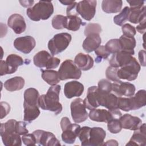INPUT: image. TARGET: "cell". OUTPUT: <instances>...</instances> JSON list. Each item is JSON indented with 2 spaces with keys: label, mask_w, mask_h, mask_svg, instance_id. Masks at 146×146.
I'll list each match as a JSON object with an SVG mask.
<instances>
[{
  "label": "cell",
  "mask_w": 146,
  "mask_h": 146,
  "mask_svg": "<svg viewBox=\"0 0 146 146\" xmlns=\"http://www.w3.org/2000/svg\"><path fill=\"white\" fill-rule=\"evenodd\" d=\"M0 64V75L3 76L15 72L23 64V60L20 56L12 54L7 56L6 61L1 60Z\"/></svg>",
  "instance_id": "ba28073f"
},
{
  "label": "cell",
  "mask_w": 146,
  "mask_h": 146,
  "mask_svg": "<svg viewBox=\"0 0 146 146\" xmlns=\"http://www.w3.org/2000/svg\"><path fill=\"white\" fill-rule=\"evenodd\" d=\"M1 106V119L6 116L10 111V106L9 103L5 102L0 103Z\"/></svg>",
  "instance_id": "7dc6e473"
},
{
  "label": "cell",
  "mask_w": 146,
  "mask_h": 146,
  "mask_svg": "<svg viewBox=\"0 0 146 146\" xmlns=\"http://www.w3.org/2000/svg\"><path fill=\"white\" fill-rule=\"evenodd\" d=\"M135 51L121 50L112 55L109 63L111 66L120 68L128 64L133 58Z\"/></svg>",
  "instance_id": "4fadbf2b"
},
{
  "label": "cell",
  "mask_w": 146,
  "mask_h": 146,
  "mask_svg": "<svg viewBox=\"0 0 146 146\" xmlns=\"http://www.w3.org/2000/svg\"><path fill=\"white\" fill-rule=\"evenodd\" d=\"M135 85L129 82L120 81L119 82H113L112 85V91L118 96H132L135 94Z\"/></svg>",
  "instance_id": "9a60e30c"
},
{
  "label": "cell",
  "mask_w": 146,
  "mask_h": 146,
  "mask_svg": "<svg viewBox=\"0 0 146 146\" xmlns=\"http://www.w3.org/2000/svg\"><path fill=\"white\" fill-rule=\"evenodd\" d=\"M103 92L98 87L91 86L88 88L86 98L83 100L84 104L86 108L91 110L100 106Z\"/></svg>",
  "instance_id": "8fae6325"
},
{
  "label": "cell",
  "mask_w": 146,
  "mask_h": 146,
  "mask_svg": "<svg viewBox=\"0 0 146 146\" xmlns=\"http://www.w3.org/2000/svg\"><path fill=\"white\" fill-rule=\"evenodd\" d=\"M139 60L142 66H145V50H140L139 52Z\"/></svg>",
  "instance_id": "816d5d0a"
},
{
  "label": "cell",
  "mask_w": 146,
  "mask_h": 146,
  "mask_svg": "<svg viewBox=\"0 0 146 146\" xmlns=\"http://www.w3.org/2000/svg\"><path fill=\"white\" fill-rule=\"evenodd\" d=\"M39 94L34 88H29L24 92V117L23 119L27 123H31L36 119L40 115L38 106Z\"/></svg>",
  "instance_id": "7a4b0ae2"
},
{
  "label": "cell",
  "mask_w": 146,
  "mask_h": 146,
  "mask_svg": "<svg viewBox=\"0 0 146 146\" xmlns=\"http://www.w3.org/2000/svg\"><path fill=\"white\" fill-rule=\"evenodd\" d=\"M54 13V6L50 1H39L26 10L28 17L33 21L48 19Z\"/></svg>",
  "instance_id": "3957f363"
},
{
  "label": "cell",
  "mask_w": 146,
  "mask_h": 146,
  "mask_svg": "<svg viewBox=\"0 0 146 146\" xmlns=\"http://www.w3.org/2000/svg\"><path fill=\"white\" fill-rule=\"evenodd\" d=\"M67 23V17L62 15H55L51 21L52 26L54 29L56 30L66 29Z\"/></svg>",
  "instance_id": "e575fe53"
},
{
  "label": "cell",
  "mask_w": 146,
  "mask_h": 146,
  "mask_svg": "<svg viewBox=\"0 0 146 146\" xmlns=\"http://www.w3.org/2000/svg\"><path fill=\"white\" fill-rule=\"evenodd\" d=\"M60 62V60L56 57H54L53 56L50 59L47 65L46 66V70H51L53 68H57Z\"/></svg>",
  "instance_id": "c3c4849f"
},
{
  "label": "cell",
  "mask_w": 146,
  "mask_h": 146,
  "mask_svg": "<svg viewBox=\"0 0 146 146\" xmlns=\"http://www.w3.org/2000/svg\"><path fill=\"white\" fill-rule=\"evenodd\" d=\"M121 46V50L128 51H134V48L136 46V42L134 37H129L124 35H121L119 39Z\"/></svg>",
  "instance_id": "d6a6232c"
},
{
  "label": "cell",
  "mask_w": 146,
  "mask_h": 146,
  "mask_svg": "<svg viewBox=\"0 0 146 146\" xmlns=\"http://www.w3.org/2000/svg\"><path fill=\"white\" fill-rule=\"evenodd\" d=\"M121 30L123 32V35L126 36L133 37L136 34V30L135 27L129 23L124 24L122 26Z\"/></svg>",
  "instance_id": "ee69618b"
},
{
  "label": "cell",
  "mask_w": 146,
  "mask_h": 146,
  "mask_svg": "<svg viewBox=\"0 0 146 146\" xmlns=\"http://www.w3.org/2000/svg\"><path fill=\"white\" fill-rule=\"evenodd\" d=\"M7 25L17 34H21L26 29V23L24 18L19 14H14L9 17Z\"/></svg>",
  "instance_id": "2e32d148"
},
{
  "label": "cell",
  "mask_w": 146,
  "mask_h": 146,
  "mask_svg": "<svg viewBox=\"0 0 146 146\" xmlns=\"http://www.w3.org/2000/svg\"><path fill=\"white\" fill-rule=\"evenodd\" d=\"M67 17V23L66 29L76 31H78L81 25H84L85 23L78 15H69Z\"/></svg>",
  "instance_id": "1f68e13d"
},
{
  "label": "cell",
  "mask_w": 146,
  "mask_h": 146,
  "mask_svg": "<svg viewBox=\"0 0 146 146\" xmlns=\"http://www.w3.org/2000/svg\"><path fill=\"white\" fill-rule=\"evenodd\" d=\"M139 23V24L136 26L137 31L140 34H144L146 30V18L141 20Z\"/></svg>",
  "instance_id": "f907efd6"
},
{
  "label": "cell",
  "mask_w": 146,
  "mask_h": 146,
  "mask_svg": "<svg viewBox=\"0 0 146 146\" xmlns=\"http://www.w3.org/2000/svg\"><path fill=\"white\" fill-rule=\"evenodd\" d=\"M58 72L60 80L70 79H79L82 75L81 70L75 65L74 62L70 59L63 62Z\"/></svg>",
  "instance_id": "8992f818"
},
{
  "label": "cell",
  "mask_w": 146,
  "mask_h": 146,
  "mask_svg": "<svg viewBox=\"0 0 146 146\" xmlns=\"http://www.w3.org/2000/svg\"><path fill=\"white\" fill-rule=\"evenodd\" d=\"M60 3H62L63 5H70L71 4H72L74 1H59Z\"/></svg>",
  "instance_id": "11a10c76"
},
{
  "label": "cell",
  "mask_w": 146,
  "mask_h": 146,
  "mask_svg": "<svg viewBox=\"0 0 146 146\" xmlns=\"http://www.w3.org/2000/svg\"><path fill=\"white\" fill-rule=\"evenodd\" d=\"M88 116L92 121L104 123H108L114 118L113 114L109 110L96 108L90 110Z\"/></svg>",
  "instance_id": "44dd1931"
},
{
  "label": "cell",
  "mask_w": 146,
  "mask_h": 146,
  "mask_svg": "<svg viewBox=\"0 0 146 146\" xmlns=\"http://www.w3.org/2000/svg\"><path fill=\"white\" fill-rule=\"evenodd\" d=\"M102 43V39L99 34H92L86 36L83 43V48L87 52L90 53L97 49Z\"/></svg>",
  "instance_id": "7402d4cb"
},
{
  "label": "cell",
  "mask_w": 146,
  "mask_h": 146,
  "mask_svg": "<svg viewBox=\"0 0 146 146\" xmlns=\"http://www.w3.org/2000/svg\"><path fill=\"white\" fill-rule=\"evenodd\" d=\"M95 53L97 56V58L95 59L96 62H101L102 59H107L111 54L110 52L107 50L105 46H100L95 50Z\"/></svg>",
  "instance_id": "ab89813d"
},
{
  "label": "cell",
  "mask_w": 146,
  "mask_h": 146,
  "mask_svg": "<svg viewBox=\"0 0 146 146\" xmlns=\"http://www.w3.org/2000/svg\"><path fill=\"white\" fill-rule=\"evenodd\" d=\"M106 136V132L102 128L95 127L91 128L88 140V146L103 145Z\"/></svg>",
  "instance_id": "d6986e66"
},
{
  "label": "cell",
  "mask_w": 146,
  "mask_h": 146,
  "mask_svg": "<svg viewBox=\"0 0 146 146\" xmlns=\"http://www.w3.org/2000/svg\"><path fill=\"white\" fill-rule=\"evenodd\" d=\"M97 1L95 0H84L77 3L76 11L84 19L90 21L95 16Z\"/></svg>",
  "instance_id": "9c48e42d"
},
{
  "label": "cell",
  "mask_w": 146,
  "mask_h": 146,
  "mask_svg": "<svg viewBox=\"0 0 146 146\" xmlns=\"http://www.w3.org/2000/svg\"><path fill=\"white\" fill-rule=\"evenodd\" d=\"M14 47L19 51L27 54H29L35 47L36 42L31 36L27 35L16 38L14 41Z\"/></svg>",
  "instance_id": "5bb4252c"
},
{
  "label": "cell",
  "mask_w": 146,
  "mask_h": 146,
  "mask_svg": "<svg viewBox=\"0 0 146 146\" xmlns=\"http://www.w3.org/2000/svg\"><path fill=\"white\" fill-rule=\"evenodd\" d=\"M84 91V86L78 81H71L66 83L64 87V94L68 99L79 97Z\"/></svg>",
  "instance_id": "e0dca14e"
},
{
  "label": "cell",
  "mask_w": 146,
  "mask_h": 146,
  "mask_svg": "<svg viewBox=\"0 0 146 146\" xmlns=\"http://www.w3.org/2000/svg\"><path fill=\"white\" fill-rule=\"evenodd\" d=\"M16 132L19 135H23L28 133L29 131L26 128V123L22 121H17Z\"/></svg>",
  "instance_id": "bcb514c9"
},
{
  "label": "cell",
  "mask_w": 146,
  "mask_h": 146,
  "mask_svg": "<svg viewBox=\"0 0 146 146\" xmlns=\"http://www.w3.org/2000/svg\"><path fill=\"white\" fill-rule=\"evenodd\" d=\"M119 68L114 67L112 66H108L106 71V78L113 82H119L121 81L118 78L117 75V70Z\"/></svg>",
  "instance_id": "b9f144b4"
},
{
  "label": "cell",
  "mask_w": 146,
  "mask_h": 146,
  "mask_svg": "<svg viewBox=\"0 0 146 146\" xmlns=\"http://www.w3.org/2000/svg\"><path fill=\"white\" fill-rule=\"evenodd\" d=\"M145 9L146 7L145 6L140 9H130L128 21L132 23L136 24L139 23L143 19L146 18Z\"/></svg>",
  "instance_id": "4dcf8cb0"
},
{
  "label": "cell",
  "mask_w": 146,
  "mask_h": 146,
  "mask_svg": "<svg viewBox=\"0 0 146 146\" xmlns=\"http://www.w3.org/2000/svg\"><path fill=\"white\" fill-rule=\"evenodd\" d=\"M119 144L117 143V141L116 140H113V139H111L110 140H108L106 141V143H103V145H108V146H117Z\"/></svg>",
  "instance_id": "db71d44e"
},
{
  "label": "cell",
  "mask_w": 146,
  "mask_h": 146,
  "mask_svg": "<svg viewBox=\"0 0 146 146\" xmlns=\"http://www.w3.org/2000/svg\"><path fill=\"white\" fill-rule=\"evenodd\" d=\"M117 107L119 109L123 111L128 112L131 111L130 98H122L121 96H118Z\"/></svg>",
  "instance_id": "f35d334b"
},
{
  "label": "cell",
  "mask_w": 146,
  "mask_h": 146,
  "mask_svg": "<svg viewBox=\"0 0 146 146\" xmlns=\"http://www.w3.org/2000/svg\"><path fill=\"white\" fill-rule=\"evenodd\" d=\"M60 127L63 133L62 140L67 144H73L78 136L80 126L78 124H72L67 117H63L60 121Z\"/></svg>",
  "instance_id": "5b68a950"
},
{
  "label": "cell",
  "mask_w": 146,
  "mask_h": 146,
  "mask_svg": "<svg viewBox=\"0 0 146 146\" xmlns=\"http://www.w3.org/2000/svg\"><path fill=\"white\" fill-rule=\"evenodd\" d=\"M140 68V65L136 58L133 57L128 64L118 68L117 75L120 79L132 81L137 78Z\"/></svg>",
  "instance_id": "52a82bcc"
},
{
  "label": "cell",
  "mask_w": 146,
  "mask_h": 146,
  "mask_svg": "<svg viewBox=\"0 0 146 146\" xmlns=\"http://www.w3.org/2000/svg\"><path fill=\"white\" fill-rule=\"evenodd\" d=\"M74 63L80 70L87 71L94 66V60L88 54L79 53L75 57Z\"/></svg>",
  "instance_id": "cb8c5ba5"
},
{
  "label": "cell",
  "mask_w": 146,
  "mask_h": 146,
  "mask_svg": "<svg viewBox=\"0 0 146 146\" xmlns=\"http://www.w3.org/2000/svg\"><path fill=\"white\" fill-rule=\"evenodd\" d=\"M61 87L60 85L52 86L48 90L46 94L39 96L38 106L43 110L53 112L55 115L60 113L62 110V105L59 102V94Z\"/></svg>",
  "instance_id": "6da1fadb"
},
{
  "label": "cell",
  "mask_w": 146,
  "mask_h": 146,
  "mask_svg": "<svg viewBox=\"0 0 146 146\" xmlns=\"http://www.w3.org/2000/svg\"><path fill=\"white\" fill-rule=\"evenodd\" d=\"M102 31L101 26L98 23H88L87 25L84 29V35L87 36L90 34H99Z\"/></svg>",
  "instance_id": "60d3db41"
},
{
  "label": "cell",
  "mask_w": 146,
  "mask_h": 146,
  "mask_svg": "<svg viewBox=\"0 0 146 146\" xmlns=\"http://www.w3.org/2000/svg\"><path fill=\"white\" fill-rule=\"evenodd\" d=\"M108 130L111 133H119L121 129V125L119 121V119L113 118L107 123Z\"/></svg>",
  "instance_id": "74e56055"
},
{
  "label": "cell",
  "mask_w": 146,
  "mask_h": 146,
  "mask_svg": "<svg viewBox=\"0 0 146 146\" xmlns=\"http://www.w3.org/2000/svg\"><path fill=\"white\" fill-rule=\"evenodd\" d=\"M70 108L71 117L75 123L83 122L88 118V114L82 99H74L71 103Z\"/></svg>",
  "instance_id": "30bf717a"
},
{
  "label": "cell",
  "mask_w": 146,
  "mask_h": 146,
  "mask_svg": "<svg viewBox=\"0 0 146 146\" xmlns=\"http://www.w3.org/2000/svg\"><path fill=\"white\" fill-rule=\"evenodd\" d=\"M42 71V79L49 85L55 86L60 81L58 72L52 70H40Z\"/></svg>",
  "instance_id": "f546056e"
},
{
  "label": "cell",
  "mask_w": 146,
  "mask_h": 146,
  "mask_svg": "<svg viewBox=\"0 0 146 146\" xmlns=\"http://www.w3.org/2000/svg\"><path fill=\"white\" fill-rule=\"evenodd\" d=\"M34 1H19V3L21 5L25 7H29L33 5Z\"/></svg>",
  "instance_id": "f5cc1de1"
},
{
  "label": "cell",
  "mask_w": 146,
  "mask_h": 146,
  "mask_svg": "<svg viewBox=\"0 0 146 146\" xmlns=\"http://www.w3.org/2000/svg\"><path fill=\"white\" fill-rule=\"evenodd\" d=\"M145 124H142L139 129L135 130L126 145L145 146L146 145Z\"/></svg>",
  "instance_id": "ffe728a7"
},
{
  "label": "cell",
  "mask_w": 146,
  "mask_h": 146,
  "mask_svg": "<svg viewBox=\"0 0 146 146\" xmlns=\"http://www.w3.org/2000/svg\"><path fill=\"white\" fill-rule=\"evenodd\" d=\"M22 140L26 145H35L36 144V139L33 133H27L22 135Z\"/></svg>",
  "instance_id": "f6af8a7d"
},
{
  "label": "cell",
  "mask_w": 146,
  "mask_h": 146,
  "mask_svg": "<svg viewBox=\"0 0 146 146\" xmlns=\"http://www.w3.org/2000/svg\"><path fill=\"white\" fill-rule=\"evenodd\" d=\"M91 128L84 126L80 128L78 137L81 141V145L83 146H88V140L90 137V131Z\"/></svg>",
  "instance_id": "8d00e7d4"
},
{
  "label": "cell",
  "mask_w": 146,
  "mask_h": 146,
  "mask_svg": "<svg viewBox=\"0 0 146 146\" xmlns=\"http://www.w3.org/2000/svg\"><path fill=\"white\" fill-rule=\"evenodd\" d=\"M131 110H139L146 104V93L145 90H139L135 96L129 97Z\"/></svg>",
  "instance_id": "484cf974"
},
{
  "label": "cell",
  "mask_w": 146,
  "mask_h": 146,
  "mask_svg": "<svg viewBox=\"0 0 146 146\" xmlns=\"http://www.w3.org/2000/svg\"><path fill=\"white\" fill-rule=\"evenodd\" d=\"M72 39L71 35L67 33L55 34L48 43V48L52 56L64 51Z\"/></svg>",
  "instance_id": "277c9868"
},
{
  "label": "cell",
  "mask_w": 146,
  "mask_h": 146,
  "mask_svg": "<svg viewBox=\"0 0 146 146\" xmlns=\"http://www.w3.org/2000/svg\"><path fill=\"white\" fill-rule=\"evenodd\" d=\"M110 54H115L121 50V46L119 39H112L108 41L105 45Z\"/></svg>",
  "instance_id": "d590c367"
},
{
  "label": "cell",
  "mask_w": 146,
  "mask_h": 146,
  "mask_svg": "<svg viewBox=\"0 0 146 146\" xmlns=\"http://www.w3.org/2000/svg\"><path fill=\"white\" fill-rule=\"evenodd\" d=\"M36 139V144L43 146H59L60 145L59 141L55 136L50 132L43 130H35L33 133Z\"/></svg>",
  "instance_id": "7c38bea8"
},
{
  "label": "cell",
  "mask_w": 146,
  "mask_h": 146,
  "mask_svg": "<svg viewBox=\"0 0 146 146\" xmlns=\"http://www.w3.org/2000/svg\"><path fill=\"white\" fill-rule=\"evenodd\" d=\"M122 128L135 131L139 128L142 124V120L137 116H133L130 114H124L119 118Z\"/></svg>",
  "instance_id": "ac0fdd59"
},
{
  "label": "cell",
  "mask_w": 146,
  "mask_h": 146,
  "mask_svg": "<svg viewBox=\"0 0 146 146\" xmlns=\"http://www.w3.org/2000/svg\"><path fill=\"white\" fill-rule=\"evenodd\" d=\"M3 143L6 146H21L22 141L20 135L14 132L0 130Z\"/></svg>",
  "instance_id": "603a6c76"
},
{
  "label": "cell",
  "mask_w": 146,
  "mask_h": 146,
  "mask_svg": "<svg viewBox=\"0 0 146 146\" xmlns=\"http://www.w3.org/2000/svg\"><path fill=\"white\" fill-rule=\"evenodd\" d=\"M129 13V7L128 6H125L118 15H116L113 17L114 23L118 26H122L124 24V23L128 21Z\"/></svg>",
  "instance_id": "836d02e7"
},
{
  "label": "cell",
  "mask_w": 146,
  "mask_h": 146,
  "mask_svg": "<svg viewBox=\"0 0 146 146\" xmlns=\"http://www.w3.org/2000/svg\"><path fill=\"white\" fill-rule=\"evenodd\" d=\"M112 83L108 80L106 79H101L98 82L99 90L105 94H110L112 91Z\"/></svg>",
  "instance_id": "7bdbcfd3"
},
{
  "label": "cell",
  "mask_w": 146,
  "mask_h": 146,
  "mask_svg": "<svg viewBox=\"0 0 146 146\" xmlns=\"http://www.w3.org/2000/svg\"><path fill=\"white\" fill-rule=\"evenodd\" d=\"M123 2L121 0H103L102 8L106 13H116L120 11Z\"/></svg>",
  "instance_id": "4316f807"
},
{
  "label": "cell",
  "mask_w": 146,
  "mask_h": 146,
  "mask_svg": "<svg viewBox=\"0 0 146 146\" xmlns=\"http://www.w3.org/2000/svg\"><path fill=\"white\" fill-rule=\"evenodd\" d=\"M117 100L118 96L116 95L111 93L105 94L103 92L100 106L106 107L110 111H115L119 109L117 107Z\"/></svg>",
  "instance_id": "d4e9b609"
},
{
  "label": "cell",
  "mask_w": 146,
  "mask_h": 146,
  "mask_svg": "<svg viewBox=\"0 0 146 146\" xmlns=\"http://www.w3.org/2000/svg\"><path fill=\"white\" fill-rule=\"evenodd\" d=\"M127 2L129 4L130 9H140L144 6V1H129L127 0Z\"/></svg>",
  "instance_id": "681fc988"
},
{
  "label": "cell",
  "mask_w": 146,
  "mask_h": 146,
  "mask_svg": "<svg viewBox=\"0 0 146 146\" xmlns=\"http://www.w3.org/2000/svg\"><path fill=\"white\" fill-rule=\"evenodd\" d=\"M25 79L21 76H15L7 80L4 83L6 90L10 92L21 90L25 86Z\"/></svg>",
  "instance_id": "83f0119b"
},
{
  "label": "cell",
  "mask_w": 146,
  "mask_h": 146,
  "mask_svg": "<svg viewBox=\"0 0 146 146\" xmlns=\"http://www.w3.org/2000/svg\"><path fill=\"white\" fill-rule=\"evenodd\" d=\"M52 56L47 51L42 50L36 53L33 58L34 64L35 66L42 68H46L50 59Z\"/></svg>",
  "instance_id": "f1b7e54d"
}]
</instances>
